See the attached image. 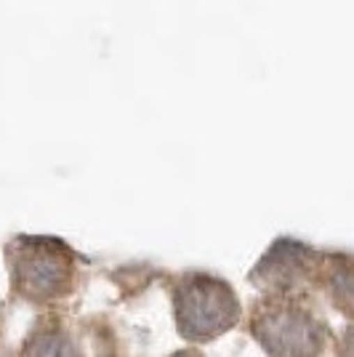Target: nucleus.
Returning <instances> with one entry per match:
<instances>
[{
	"label": "nucleus",
	"mask_w": 354,
	"mask_h": 357,
	"mask_svg": "<svg viewBox=\"0 0 354 357\" xmlns=\"http://www.w3.org/2000/svg\"><path fill=\"white\" fill-rule=\"evenodd\" d=\"M311 264H314V253L307 245L293 240H280L259 261L253 280L272 294H291L295 285L304 283L311 275Z\"/></svg>",
	"instance_id": "4"
},
{
	"label": "nucleus",
	"mask_w": 354,
	"mask_h": 357,
	"mask_svg": "<svg viewBox=\"0 0 354 357\" xmlns=\"http://www.w3.org/2000/svg\"><path fill=\"white\" fill-rule=\"evenodd\" d=\"M325 283L330 288V296L339 301L341 307L352 310V267L346 259H333L330 267H325Z\"/></svg>",
	"instance_id": "6"
},
{
	"label": "nucleus",
	"mask_w": 354,
	"mask_h": 357,
	"mask_svg": "<svg viewBox=\"0 0 354 357\" xmlns=\"http://www.w3.org/2000/svg\"><path fill=\"white\" fill-rule=\"evenodd\" d=\"M251 328L269 357H317L325 347V326L317 314L288 294H272L261 301Z\"/></svg>",
	"instance_id": "1"
},
{
	"label": "nucleus",
	"mask_w": 354,
	"mask_h": 357,
	"mask_svg": "<svg viewBox=\"0 0 354 357\" xmlns=\"http://www.w3.org/2000/svg\"><path fill=\"white\" fill-rule=\"evenodd\" d=\"M174 357H200L197 352H176Z\"/></svg>",
	"instance_id": "7"
},
{
	"label": "nucleus",
	"mask_w": 354,
	"mask_h": 357,
	"mask_svg": "<svg viewBox=\"0 0 354 357\" xmlns=\"http://www.w3.org/2000/svg\"><path fill=\"white\" fill-rule=\"evenodd\" d=\"M174 307L181 336L192 342L222 336L240 317V304L232 288L208 275H187L176 288Z\"/></svg>",
	"instance_id": "3"
},
{
	"label": "nucleus",
	"mask_w": 354,
	"mask_h": 357,
	"mask_svg": "<svg viewBox=\"0 0 354 357\" xmlns=\"http://www.w3.org/2000/svg\"><path fill=\"white\" fill-rule=\"evenodd\" d=\"M22 357H80V352L64 331L45 328V331H38L27 339Z\"/></svg>",
	"instance_id": "5"
},
{
	"label": "nucleus",
	"mask_w": 354,
	"mask_h": 357,
	"mask_svg": "<svg viewBox=\"0 0 354 357\" xmlns=\"http://www.w3.org/2000/svg\"><path fill=\"white\" fill-rule=\"evenodd\" d=\"M8 264L14 288L32 301L64 296L75 278L72 253L59 240L19 238L8 248Z\"/></svg>",
	"instance_id": "2"
}]
</instances>
